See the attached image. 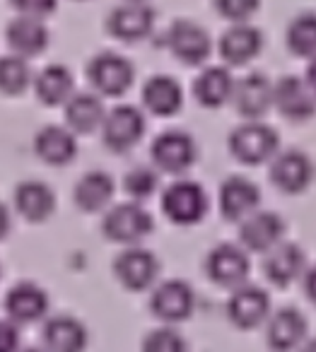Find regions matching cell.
<instances>
[{
  "instance_id": "obj_1",
  "label": "cell",
  "mask_w": 316,
  "mask_h": 352,
  "mask_svg": "<svg viewBox=\"0 0 316 352\" xmlns=\"http://www.w3.org/2000/svg\"><path fill=\"white\" fill-rule=\"evenodd\" d=\"M162 210L179 227L198 225L208 212V196L198 182L179 179L162 193Z\"/></svg>"
},
{
  "instance_id": "obj_2",
  "label": "cell",
  "mask_w": 316,
  "mask_h": 352,
  "mask_svg": "<svg viewBox=\"0 0 316 352\" xmlns=\"http://www.w3.org/2000/svg\"><path fill=\"white\" fill-rule=\"evenodd\" d=\"M280 138L271 126L261 121H246L229 135V152L242 164H263L277 155Z\"/></svg>"
},
{
  "instance_id": "obj_3",
  "label": "cell",
  "mask_w": 316,
  "mask_h": 352,
  "mask_svg": "<svg viewBox=\"0 0 316 352\" xmlns=\"http://www.w3.org/2000/svg\"><path fill=\"white\" fill-rule=\"evenodd\" d=\"M155 222L152 215L140 206V203H121V206L112 208V210L104 215L102 230L104 236L116 244L136 246L138 241H143L152 232Z\"/></svg>"
},
{
  "instance_id": "obj_4",
  "label": "cell",
  "mask_w": 316,
  "mask_h": 352,
  "mask_svg": "<svg viewBox=\"0 0 316 352\" xmlns=\"http://www.w3.org/2000/svg\"><path fill=\"white\" fill-rule=\"evenodd\" d=\"M87 78L94 92L104 97H121L136 80V68L118 54H97L87 65Z\"/></svg>"
},
{
  "instance_id": "obj_5",
  "label": "cell",
  "mask_w": 316,
  "mask_h": 352,
  "mask_svg": "<svg viewBox=\"0 0 316 352\" xmlns=\"http://www.w3.org/2000/svg\"><path fill=\"white\" fill-rule=\"evenodd\" d=\"M143 135H145V116L140 109L121 104V107L107 111L102 123V138L109 150L128 152L140 142Z\"/></svg>"
},
{
  "instance_id": "obj_6",
  "label": "cell",
  "mask_w": 316,
  "mask_h": 352,
  "mask_svg": "<svg viewBox=\"0 0 316 352\" xmlns=\"http://www.w3.org/2000/svg\"><path fill=\"white\" fill-rule=\"evenodd\" d=\"M152 162L160 171L167 174H184L196 162V140L184 131H165L155 138L150 147Z\"/></svg>"
},
{
  "instance_id": "obj_7",
  "label": "cell",
  "mask_w": 316,
  "mask_h": 352,
  "mask_svg": "<svg viewBox=\"0 0 316 352\" xmlns=\"http://www.w3.org/2000/svg\"><path fill=\"white\" fill-rule=\"evenodd\" d=\"M152 27H155V10L145 0H126L114 8L107 20V30L112 32V36H116L118 41H128V44L145 39Z\"/></svg>"
},
{
  "instance_id": "obj_8",
  "label": "cell",
  "mask_w": 316,
  "mask_h": 352,
  "mask_svg": "<svg viewBox=\"0 0 316 352\" xmlns=\"http://www.w3.org/2000/svg\"><path fill=\"white\" fill-rule=\"evenodd\" d=\"M167 46L176 56V60L186 65H200L208 60L213 51L208 32L193 20H176L167 32Z\"/></svg>"
},
{
  "instance_id": "obj_9",
  "label": "cell",
  "mask_w": 316,
  "mask_h": 352,
  "mask_svg": "<svg viewBox=\"0 0 316 352\" xmlns=\"http://www.w3.org/2000/svg\"><path fill=\"white\" fill-rule=\"evenodd\" d=\"M114 273L126 289L143 292V289L152 287V283L160 275V261L152 251L131 246V249L121 251L118 258L114 261Z\"/></svg>"
},
{
  "instance_id": "obj_10",
  "label": "cell",
  "mask_w": 316,
  "mask_h": 352,
  "mask_svg": "<svg viewBox=\"0 0 316 352\" xmlns=\"http://www.w3.org/2000/svg\"><path fill=\"white\" fill-rule=\"evenodd\" d=\"M150 309L165 323L186 321L196 309V294L191 289V285L184 283V280H167V283L155 287Z\"/></svg>"
},
{
  "instance_id": "obj_11",
  "label": "cell",
  "mask_w": 316,
  "mask_h": 352,
  "mask_svg": "<svg viewBox=\"0 0 316 352\" xmlns=\"http://www.w3.org/2000/svg\"><path fill=\"white\" fill-rule=\"evenodd\" d=\"M205 273L220 287H239L249 278V256L242 246L220 244L205 258Z\"/></svg>"
},
{
  "instance_id": "obj_12",
  "label": "cell",
  "mask_w": 316,
  "mask_h": 352,
  "mask_svg": "<svg viewBox=\"0 0 316 352\" xmlns=\"http://www.w3.org/2000/svg\"><path fill=\"white\" fill-rule=\"evenodd\" d=\"M314 179V164L311 160L299 150H285L277 152L271 162V182L282 193H302Z\"/></svg>"
},
{
  "instance_id": "obj_13",
  "label": "cell",
  "mask_w": 316,
  "mask_h": 352,
  "mask_svg": "<svg viewBox=\"0 0 316 352\" xmlns=\"http://www.w3.org/2000/svg\"><path fill=\"white\" fill-rule=\"evenodd\" d=\"M273 107L287 121H309L316 113V97L306 87L304 80L297 75H287L273 85Z\"/></svg>"
},
{
  "instance_id": "obj_14",
  "label": "cell",
  "mask_w": 316,
  "mask_h": 352,
  "mask_svg": "<svg viewBox=\"0 0 316 352\" xmlns=\"http://www.w3.org/2000/svg\"><path fill=\"white\" fill-rule=\"evenodd\" d=\"M282 236H285V222L271 210H256L246 220H242V230H239L242 249L253 254H268L280 244Z\"/></svg>"
},
{
  "instance_id": "obj_15",
  "label": "cell",
  "mask_w": 316,
  "mask_h": 352,
  "mask_svg": "<svg viewBox=\"0 0 316 352\" xmlns=\"http://www.w3.org/2000/svg\"><path fill=\"white\" fill-rule=\"evenodd\" d=\"M227 316L237 328H256L271 316V299L261 287L244 283L229 297Z\"/></svg>"
},
{
  "instance_id": "obj_16",
  "label": "cell",
  "mask_w": 316,
  "mask_h": 352,
  "mask_svg": "<svg viewBox=\"0 0 316 352\" xmlns=\"http://www.w3.org/2000/svg\"><path fill=\"white\" fill-rule=\"evenodd\" d=\"M261 206V191L246 176H229L220 186V212L224 220L242 222L258 210Z\"/></svg>"
},
{
  "instance_id": "obj_17",
  "label": "cell",
  "mask_w": 316,
  "mask_h": 352,
  "mask_svg": "<svg viewBox=\"0 0 316 352\" xmlns=\"http://www.w3.org/2000/svg\"><path fill=\"white\" fill-rule=\"evenodd\" d=\"M232 102L246 121H261L273 107V82L263 73H249L234 82Z\"/></svg>"
},
{
  "instance_id": "obj_18",
  "label": "cell",
  "mask_w": 316,
  "mask_h": 352,
  "mask_svg": "<svg viewBox=\"0 0 316 352\" xmlns=\"http://www.w3.org/2000/svg\"><path fill=\"white\" fill-rule=\"evenodd\" d=\"M49 311V294L34 283H17L6 297V314L12 323H36Z\"/></svg>"
},
{
  "instance_id": "obj_19",
  "label": "cell",
  "mask_w": 316,
  "mask_h": 352,
  "mask_svg": "<svg viewBox=\"0 0 316 352\" xmlns=\"http://www.w3.org/2000/svg\"><path fill=\"white\" fill-rule=\"evenodd\" d=\"M6 41L15 56H20V58H34V56L46 51V46H49V41H51V34H49V30H46L44 20L17 15L15 20L6 27Z\"/></svg>"
},
{
  "instance_id": "obj_20",
  "label": "cell",
  "mask_w": 316,
  "mask_h": 352,
  "mask_svg": "<svg viewBox=\"0 0 316 352\" xmlns=\"http://www.w3.org/2000/svg\"><path fill=\"white\" fill-rule=\"evenodd\" d=\"M263 49V34L249 22L232 25L220 39V56L229 65H246Z\"/></svg>"
},
{
  "instance_id": "obj_21",
  "label": "cell",
  "mask_w": 316,
  "mask_h": 352,
  "mask_svg": "<svg viewBox=\"0 0 316 352\" xmlns=\"http://www.w3.org/2000/svg\"><path fill=\"white\" fill-rule=\"evenodd\" d=\"M304 251L297 244H290V241H280L275 249L268 251L266 261H263V273L277 287H287L290 283H295L299 275H304Z\"/></svg>"
},
{
  "instance_id": "obj_22",
  "label": "cell",
  "mask_w": 316,
  "mask_h": 352,
  "mask_svg": "<svg viewBox=\"0 0 316 352\" xmlns=\"http://www.w3.org/2000/svg\"><path fill=\"white\" fill-rule=\"evenodd\" d=\"M306 338V318L302 311L285 307L268 316V345L275 352H290L299 347Z\"/></svg>"
},
{
  "instance_id": "obj_23",
  "label": "cell",
  "mask_w": 316,
  "mask_h": 352,
  "mask_svg": "<svg viewBox=\"0 0 316 352\" xmlns=\"http://www.w3.org/2000/svg\"><path fill=\"white\" fill-rule=\"evenodd\" d=\"M44 347L49 352H85L87 347V328L75 316H54L44 326Z\"/></svg>"
},
{
  "instance_id": "obj_24",
  "label": "cell",
  "mask_w": 316,
  "mask_h": 352,
  "mask_svg": "<svg viewBox=\"0 0 316 352\" xmlns=\"http://www.w3.org/2000/svg\"><path fill=\"white\" fill-rule=\"evenodd\" d=\"M34 152L41 162L51 166H63L75 160L78 155V140L75 133L63 126H46L36 133Z\"/></svg>"
},
{
  "instance_id": "obj_25",
  "label": "cell",
  "mask_w": 316,
  "mask_h": 352,
  "mask_svg": "<svg viewBox=\"0 0 316 352\" xmlns=\"http://www.w3.org/2000/svg\"><path fill=\"white\" fill-rule=\"evenodd\" d=\"M143 104L155 116H174L184 107V89L169 75H152L143 87Z\"/></svg>"
},
{
  "instance_id": "obj_26",
  "label": "cell",
  "mask_w": 316,
  "mask_h": 352,
  "mask_svg": "<svg viewBox=\"0 0 316 352\" xmlns=\"http://www.w3.org/2000/svg\"><path fill=\"white\" fill-rule=\"evenodd\" d=\"M56 208V196L51 191V186H46L44 182H22L15 188V210L20 212L25 220L30 222H44L51 217Z\"/></svg>"
},
{
  "instance_id": "obj_27",
  "label": "cell",
  "mask_w": 316,
  "mask_h": 352,
  "mask_svg": "<svg viewBox=\"0 0 316 352\" xmlns=\"http://www.w3.org/2000/svg\"><path fill=\"white\" fill-rule=\"evenodd\" d=\"M193 94L198 99V104L208 109H218L222 104H227L234 94V78L227 68L222 65H210L203 73L196 78L193 82Z\"/></svg>"
},
{
  "instance_id": "obj_28",
  "label": "cell",
  "mask_w": 316,
  "mask_h": 352,
  "mask_svg": "<svg viewBox=\"0 0 316 352\" xmlns=\"http://www.w3.org/2000/svg\"><path fill=\"white\" fill-rule=\"evenodd\" d=\"M104 104L97 94L78 92L65 102V123L73 133H92L104 123Z\"/></svg>"
},
{
  "instance_id": "obj_29",
  "label": "cell",
  "mask_w": 316,
  "mask_h": 352,
  "mask_svg": "<svg viewBox=\"0 0 316 352\" xmlns=\"http://www.w3.org/2000/svg\"><path fill=\"white\" fill-rule=\"evenodd\" d=\"M75 206L83 212H99L114 198V179L102 169L87 171L75 186Z\"/></svg>"
},
{
  "instance_id": "obj_30",
  "label": "cell",
  "mask_w": 316,
  "mask_h": 352,
  "mask_svg": "<svg viewBox=\"0 0 316 352\" xmlns=\"http://www.w3.org/2000/svg\"><path fill=\"white\" fill-rule=\"evenodd\" d=\"M73 89H75L73 73H70V70L65 68V65H61V63L46 65V68L34 78L36 97H39L41 104H49V107L65 104L75 94Z\"/></svg>"
},
{
  "instance_id": "obj_31",
  "label": "cell",
  "mask_w": 316,
  "mask_h": 352,
  "mask_svg": "<svg viewBox=\"0 0 316 352\" xmlns=\"http://www.w3.org/2000/svg\"><path fill=\"white\" fill-rule=\"evenodd\" d=\"M287 49L299 58H316V12L297 15L285 32Z\"/></svg>"
},
{
  "instance_id": "obj_32",
  "label": "cell",
  "mask_w": 316,
  "mask_h": 352,
  "mask_svg": "<svg viewBox=\"0 0 316 352\" xmlns=\"http://www.w3.org/2000/svg\"><path fill=\"white\" fill-rule=\"evenodd\" d=\"M32 85V70L27 58L20 56H3L0 58V92L8 97H17Z\"/></svg>"
},
{
  "instance_id": "obj_33",
  "label": "cell",
  "mask_w": 316,
  "mask_h": 352,
  "mask_svg": "<svg viewBox=\"0 0 316 352\" xmlns=\"http://www.w3.org/2000/svg\"><path fill=\"white\" fill-rule=\"evenodd\" d=\"M157 184H160L157 182V171L150 169V166H136V169L128 171L126 179H123V188H126V193L136 203L150 198L152 193L157 191Z\"/></svg>"
},
{
  "instance_id": "obj_34",
  "label": "cell",
  "mask_w": 316,
  "mask_h": 352,
  "mask_svg": "<svg viewBox=\"0 0 316 352\" xmlns=\"http://www.w3.org/2000/svg\"><path fill=\"white\" fill-rule=\"evenodd\" d=\"M143 352H186V340L176 328H155L143 340Z\"/></svg>"
},
{
  "instance_id": "obj_35",
  "label": "cell",
  "mask_w": 316,
  "mask_h": 352,
  "mask_svg": "<svg viewBox=\"0 0 316 352\" xmlns=\"http://www.w3.org/2000/svg\"><path fill=\"white\" fill-rule=\"evenodd\" d=\"M261 0H215V10L229 20L232 25L237 22H249V17L258 10Z\"/></svg>"
},
{
  "instance_id": "obj_36",
  "label": "cell",
  "mask_w": 316,
  "mask_h": 352,
  "mask_svg": "<svg viewBox=\"0 0 316 352\" xmlns=\"http://www.w3.org/2000/svg\"><path fill=\"white\" fill-rule=\"evenodd\" d=\"M8 3L15 8L17 15L36 17V20H44L59 8V0H8Z\"/></svg>"
},
{
  "instance_id": "obj_37",
  "label": "cell",
  "mask_w": 316,
  "mask_h": 352,
  "mask_svg": "<svg viewBox=\"0 0 316 352\" xmlns=\"http://www.w3.org/2000/svg\"><path fill=\"white\" fill-rule=\"evenodd\" d=\"M0 352H20V328L10 318H0Z\"/></svg>"
},
{
  "instance_id": "obj_38",
  "label": "cell",
  "mask_w": 316,
  "mask_h": 352,
  "mask_svg": "<svg viewBox=\"0 0 316 352\" xmlns=\"http://www.w3.org/2000/svg\"><path fill=\"white\" fill-rule=\"evenodd\" d=\"M304 294L311 304H316V265L304 270Z\"/></svg>"
},
{
  "instance_id": "obj_39",
  "label": "cell",
  "mask_w": 316,
  "mask_h": 352,
  "mask_svg": "<svg viewBox=\"0 0 316 352\" xmlns=\"http://www.w3.org/2000/svg\"><path fill=\"white\" fill-rule=\"evenodd\" d=\"M10 225H12V220H10V210H8V206L3 201H0V239L10 232Z\"/></svg>"
},
{
  "instance_id": "obj_40",
  "label": "cell",
  "mask_w": 316,
  "mask_h": 352,
  "mask_svg": "<svg viewBox=\"0 0 316 352\" xmlns=\"http://www.w3.org/2000/svg\"><path fill=\"white\" fill-rule=\"evenodd\" d=\"M306 87L311 89V94L316 97V58L309 60V68H306V78H304Z\"/></svg>"
},
{
  "instance_id": "obj_41",
  "label": "cell",
  "mask_w": 316,
  "mask_h": 352,
  "mask_svg": "<svg viewBox=\"0 0 316 352\" xmlns=\"http://www.w3.org/2000/svg\"><path fill=\"white\" fill-rule=\"evenodd\" d=\"M302 352H316V338H314V340L306 342V345L302 347Z\"/></svg>"
},
{
  "instance_id": "obj_42",
  "label": "cell",
  "mask_w": 316,
  "mask_h": 352,
  "mask_svg": "<svg viewBox=\"0 0 316 352\" xmlns=\"http://www.w3.org/2000/svg\"><path fill=\"white\" fill-rule=\"evenodd\" d=\"M20 352H49L44 345H36V347H25V350H20Z\"/></svg>"
}]
</instances>
